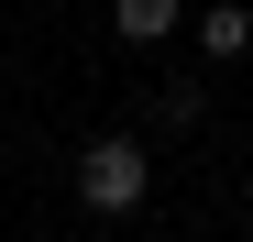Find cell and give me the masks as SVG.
Returning <instances> with one entry per match:
<instances>
[{
	"mask_svg": "<svg viewBox=\"0 0 253 242\" xmlns=\"http://www.w3.org/2000/svg\"><path fill=\"white\" fill-rule=\"evenodd\" d=\"M198 55L209 66H242L253 55V11H242V0H209V11H198Z\"/></svg>",
	"mask_w": 253,
	"mask_h": 242,
	"instance_id": "cell-2",
	"label": "cell"
},
{
	"mask_svg": "<svg viewBox=\"0 0 253 242\" xmlns=\"http://www.w3.org/2000/svg\"><path fill=\"white\" fill-rule=\"evenodd\" d=\"M176 22H187V0H110V33H121V44H165Z\"/></svg>",
	"mask_w": 253,
	"mask_h": 242,
	"instance_id": "cell-3",
	"label": "cell"
},
{
	"mask_svg": "<svg viewBox=\"0 0 253 242\" xmlns=\"http://www.w3.org/2000/svg\"><path fill=\"white\" fill-rule=\"evenodd\" d=\"M154 198V154L132 143V132H99L88 154H77V209H99V220H132Z\"/></svg>",
	"mask_w": 253,
	"mask_h": 242,
	"instance_id": "cell-1",
	"label": "cell"
}]
</instances>
